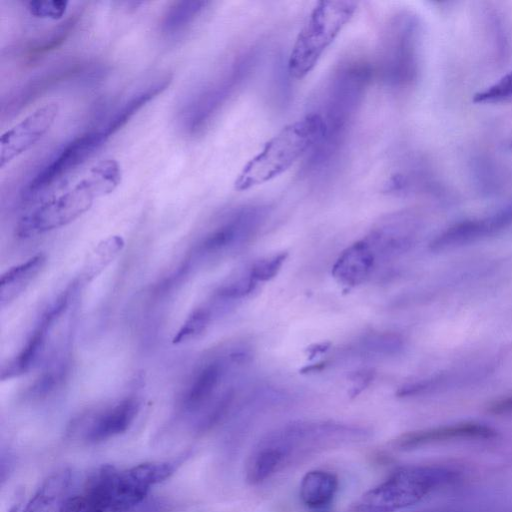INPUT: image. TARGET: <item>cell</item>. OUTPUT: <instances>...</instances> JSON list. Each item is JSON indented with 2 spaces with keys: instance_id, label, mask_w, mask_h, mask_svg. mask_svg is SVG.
I'll list each match as a JSON object with an SVG mask.
<instances>
[{
  "instance_id": "1",
  "label": "cell",
  "mask_w": 512,
  "mask_h": 512,
  "mask_svg": "<svg viewBox=\"0 0 512 512\" xmlns=\"http://www.w3.org/2000/svg\"><path fill=\"white\" fill-rule=\"evenodd\" d=\"M372 71L361 59H348L336 66L316 97L312 111L323 122V133L308 154L304 172L320 174L340 157L370 83Z\"/></svg>"
},
{
  "instance_id": "2",
  "label": "cell",
  "mask_w": 512,
  "mask_h": 512,
  "mask_svg": "<svg viewBox=\"0 0 512 512\" xmlns=\"http://www.w3.org/2000/svg\"><path fill=\"white\" fill-rule=\"evenodd\" d=\"M320 116L312 111L286 125L242 168L234 188L245 191L281 175L308 155L323 133Z\"/></svg>"
},
{
  "instance_id": "3",
  "label": "cell",
  "mask_w": 512,
  "mask_h": 512,
  "mask_svg": "<svg viewBox=\"0 0 512 512\" xmlns=\"http://www.w3.org/2000/svg\"><path fill=\"white\" fill-rule=\"evenodd\" d=\"M421 24L409 11H400L385 24L378 49L377 70L383 84L394 92L416 83L420 73Z\"/></svg>"
},
{
  "instance_id": "4",
  "label": "cell",
  "mask_w": 512,
  "mask_h": 512,
  "mask_svg": "<svg viewBox=\"0 0 512 512\" xmlns=\"http://www.w3.org/2000/svg\"><path fill=\"white\" fill-rule=\"evenodd\" d=\"M356 11L355 1L317 2L300 29L289 54V74L296 79L307 76Z\"/></svg>"
},
{
  "instance_id": "5",
  "label": "cell",
  "mask_w": 512,
  "mask_h": 512,
  "mask_svg": "<svg viewBox=\"0 0 512 512\" xmlns=\"http://www.w3.org/2000/svg\"><path fill=\"white\" fill-rule=\"evenodd\" d=\"M459 471L443 465H410L397 469L362 499L365 509L391 512L414 505L431 493L453 484Z\"/></svg>"
},
{
  "instance_id": "6",
  "label": "cell",
  "mask_w": 512,
  "mask_h": 512,
  "mask_svg": "<svg viewBox=\"0 0 512 512\" xmlns=\"http://www.w3.org/2000/svg\"><path fill=\"white\" fill-rule=\"evenodd\" d=\"M90 171L71 189L42 203L23 216L17 225V235L23 238L36 236L73 222L87 212L94 199L111 193L110 188Z\"/></svg>"
},
{
  "instance_id": "7",
  "label": "cell",
  "mask_w": 512,
  "mask_h": 512,
  "mask_svg": "<svg viewBox=\"0 0 512 512\" xmlns=\"http://www.w3.org/2000/svg\"><path fill=\"white\" fill-rule=\"evenodd\" d=\"M270 214V206L248 203L223 213L195 247L194 257L214 260L242 248L260 231Z\"/></svg>"
},
{
  "instance_id": "8",
  "label": "cell",
  "mask_w": 512,
  "mask_h": 512,
  "mask_svg": "<svg viewBox=\"0 0 512 512\" xmlns=\"http://www.w3.org/2000/svg\"><path fill=\"white\" fill-rule=\"evenodd\" d=\"M262 55L260 45H251L229 63L222 74L196 98L188 112V128L197 132L205 127L256 69Z\"/></svg>"
},
{
  "instance_id": "9",
  "label": "cell",
  "mask_w": 512,
  "mask_h": 512,
  "mask_svg": "<svg viewBox=\"0 0 512 512\" xmlns=\"http://www.w3.org/2000/svg\"><path fill=\"white\" fill-rule=\"evenodd\" d=\"M246 350L218 355L199 366L181 396L180 405L189 414H201L232 386H224L233 366L247 362Z\"/></svg>"
},
{
  "instance_id": "10",
  "label": "cell",
  "mask_w": 512,
  "mask_h": 512,
  "mask_svg": "<svg viewBox=\"0 0 512 512\" xmlns=\"http://www.w3.org/2000/svg\"><path fill=\"white\" fill-rule=\"evenodd\" d=\"M107 140L102 130L84 133L66 143L27 183L23 199L30 200L44 193L55 182L71 173L90 158Z\"/></svg>"
},
{
  "instance_id": "11",
  "label": "cell",
  "mask_w": 512,
  "mask_h": 512,
  "mask_svg": "<svg viewBox=\"0 0 512 512\" xmlns=\"http://www.w3.org/2000/svg\"><path fill=\"white\" fill-rule=\"evenodd\" d=\"M78 288L79 284L74 282L46 309L20 352L3 367V380L19 377L38 365L46 352L53 328L68 311Z\"/></svg>"
},
{
  "instance_id": "12",
  "label": "cell",
  "mask_w": 512,
  "mask_h": 512,
  "mask_svg": "<svg viewBox=\"0 0 512 512\" xmlns=\"http://www.w3.org/2000/svg\"><path fill=\"white\" fill-rule=\"evenodd\" d=\"M59 109L55 101L46 103L3 132L0 137V168L42 139L53 126Z\"/></svg>"
},
{
  "instance_id": "13",
  "label": "cell",
  "mask_w": 512,
  "mask_h": 512,
  "mask_svg": "<svg viewBox=\"0 0 512 512\" xmlns=\"http://www.w3.org/2000/svg\"><path fill=\"white\" fill-rule=\"evenodd\" d=\"M512 224V202L481 218L457 222L430 242V249L442 251L467 245L495 234Z\"/></svg>"
},
{
  "instance_id": "14",
  "label": "cell",
  "mask_w": 512,
  "mask_h": 512,
  "mask_svg": "<svg viewBox=\"0 0 512 512\" xmlns=\"http://www.w3.org/2000/svg\"><path fill=\"white\" fill-rule=\"evenodd\" d=\"M496 435L495 429L486 424L460 422L405 433L395 439L394 446L401 450H411L443 442L491 439Z\"/></svg>"
},
{
  "instance_id": "15",
  "label": "cell",
  "mask_w": 512,
  "mask_h": 512,
  "mask_svg": "<svg viewBox=\"0 0 512 512\" xmlns=\"http://www.w3.org/2000/svg\"><path fill=\"white\" fill-rule=\"evenodd\" d=\"M140 404L135 397H126L90 416L83 424L86 442L99 443L125 433L133 424Z\"/></svg>"
},
{
  "instance_id": "16",
  "label": "cell",
  "mask_w": 512,
  "mask_h": 512,
  "mask_svg": "<svg viewBox=\"0 0 512 512\" xmlns=\"http://www.w3.org/2000/svg\"><path fill=\"white\" fill-rule=\"evenodd\" d=\"M376 264V256L363 238L341 253L333 265L332 274L339 283L354 287L370 277Z\"/></svg>"
},
{
  "instance_id": "17",
  "label": "cell",
  "mask_w": 512,
  "mask_h": 512,
  "mask_svg": "<svg viewBox=\"0 0 512 512\" xmlns=\"http://www.w3.org/2000/svg\"><path fill=\"white\" fill-rule=\"evenodd\" d=\"M46 262V256L38 253L9 270L1 276L0 305L5 307L22 294L37 277Z\"/></svg>"
},
{
  "instance_id": "18",
  "label": "cell",
  "mask_w": 512,
  "mask_h": 512,
  "mask_svg": "<svg viewBox=\"0 0 512 512\" xmlns=\"http://www.w3.org/2000/svg\"><path fill=\"white\" fill-rule=\"evenodd\" d=\"M338 490L337 476L325 470L307 472L301 480L299 495L307 507L321 509L329 505Z\"/></svg>"
},
{
  "instance_id": "19",
  "label": "cell",
  "mask_w": 512,
  "mask_h": 512,
  "mask_svg": "<svg viewBox=\"0 0 512 512\" xmlns=\"http://www.w3.org/2000/svg\"><path fill=\"white\" fill-rule=\"evenodd\" d=\"M71 475L63 471L49 477L21 512H61L67 498Z\"/></svg>"
},
{
  "instance_id": "20",
  "label": "cell",
  "mask_w": 512,
  "mask_h": 512,
  "mask_svg": "<svg viewBox=\"0 0 512 512\" xmlns=\"http://www.w3.org/2000/svg\"><path fill=\"white\" fill-rule=\"evenodd\" d=\"M172 81L171 75L157 79L144 90L130 97L111 117L102 132L107 139L121 129L143 106L167 89Z\"/></svg>"
},
{
  "instance_id": "21",
  "label": "cell",
  "mask_w": 512,
  "mask_h": 512,
  "mask_svg": "<svg viewBox=\"0 0 512 512\" xmlns=\"http://www.w3.org/2000/svg\"><path fill=\"white\" fill-rule=\"evenodd\" d=\"M207 1H179L175 2L166 12L162 20V31L175 34L186 26L206 9Z\"/></svg>"
},
{
  "instance_id": "22",
  "label": "cell",
  "mask_w": 512,
  "mask_h": 512,
  "mask_svg": "<svg viewBox=\"0 0 512 512\" xmlns=\"http://www.w3.org/2000/svg\"><path fill=\"white\" fill-rule=\"evenodd\" d=\"M124 246V240L119 235H113L101 241L90 255L84 269V277L90 281L113 261Z\"/></svg>"
},
{
  "instance_id": "23",
  "label": "cell",
  "mask_w": 512,
  "mask_h": 512,
  "mask_svg": "<svg viewBox=\"0 0 512 512\" xmlns=\"http://www.w3.org/2000/svg\"><path fill=\"white\" fill-rule=\"evenodd\" d=\"M404 347L403 338L393 332L371 333L364 336L357 344V350L366 355L392 356Z\"/></svg>"
},
{
  "instance_id": "24",
  "label": "cell",
  "mask_w": 512,
  "mask_h": 512,
  "mask_svg": "<svg viewBox=\"0 0 512 512\" xmlns=\"http://www.w3.org/2000/svg\"><path fill=\"white\" fill-rule=\"evenodd\" d=\"M216 303L213 300L192 311L173 338L174 344L187 342L202 334L212 321Z\"/></svg>"
},
{
  "instance_id": "25",
  "label": "cell",
  "mask_w": 512,
  "mask_h": 512,
  "mask_svg": "<svg viewBox=\"0 0 512 512\" xmlns=\"http://www.w3.org/2000/svg\"><path fill=\"white\" fill-rule=\"evenodd\" d=\"M474 102L501 104L512 102V71L474 96Z\"/></svg>"
},
{
  "instance_id": "26",
  "label": "cell",
  "mask_w": 512,
  "mask_h": 512,
  "mask_svg": "<svg viewBox=\"0 0 512 512\" xmlns=\"http://www.w3.org/2000/svg\"><path fill=\"white\" fill-rule=\"evenodd\" d=\"M287 253L281 252L254 262L249 268L250 275L258 282L268 281L274 278L281 269Z\"/></svg>"
},
{
  "instance_id": "27",
  "label": "cell",
  "mask_w": 512,
  "mask_h": 512,
  "mask_svg": "<svg viewBox=\"0 0 512 512\" xmlns=\"http://www.w3.org/2000/svg\"><path fill=\"white\" fill-rule=\"evenodd\" d=\"M66 0H32L27 3L29 13L41 19H61L68 8Z\"/></svg>"
},
{
  "instance_id": "28",
  "label": "cell",
  "mask_w": 512,
  "mask_h": 512,
  "mask_svg": "<svg viewBox=\"0 0 512 512\" xmlns=\"http://www.w3.org/2000/svg\"><path fill=\"white\" fill-rule=\"evenodd\" d=\"M492 415H510L512 414V394L498 398L490 402L486 408Z\"/></svg>"
}]
</instances>
